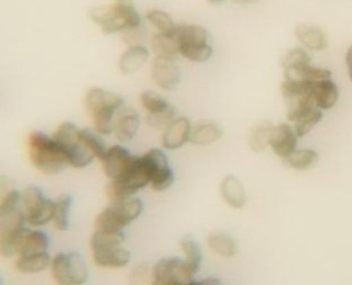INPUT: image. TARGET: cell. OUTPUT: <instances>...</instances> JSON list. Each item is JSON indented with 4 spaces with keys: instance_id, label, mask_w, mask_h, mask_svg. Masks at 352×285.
Listing matches in <instances>:
<instances>
[{
    "instance_id": "1",
    "label": "cell",
    "mask_w": 352,
    "mask_h": 285,
    "mask_svg": "<svg viewBox=\"0 0 352 285\" xmlns=\"http://www.w3.org/2000/svg\"><path fill=\"white\" fill-rule=\"evenodd\" d=\"M28 229L21 208V190L12 187L0 200V257H15Z\"/></svg>"
},
{
    "instance_id": "2",
    "label": "cell",
    "mask_w": 352,
    "mask_h": 285,
    "mask_svg": "<svg viewBox=\"0 0 352 285\" xmlns=\"http://www.w3.org/2000/svg\"><path fill=\"white\" fill-rule=\"evenodd\" d=\"M88 17L104 34H121L126 29L142 26V17L133 0H114L110 4L95 6L88 11Z\"/></svg>"
},
{
    "instance_id": "3",
    "label": "cell",
    "mask_w": 352,
    "mask_h": 285,
    "mask_svg": "<svg viewBox=\"0 0 352 285\" xmlns=\"http://www.w3.org/2000/svg\"><path fill=\"white\" fill-rule=\"evenodd\" d=\"M125 103V99L102 87H91L82 96V106L92 121V128L100 135H111L114 117L118 109Z\"/></svg>"
},
{
    "instance_id": "4",
    "label": "cell",
    "mask_w": 352,
    "mask_h": 285,
    "mask_svg": "<svg viewBox=\"0 0 352 285\" xmlns=\"http://www.w3.org/2000/svg\"><path fill=\"white\" fill-rule=\"evenodd\" d=\"M26 150L32 165L44 175H59L67 167L66 156L52 135L41 131L30 132L26 138Z\"/></svg>"
},
{
    "instance_id": "5",
    "label": "cell",
    "mask_w": 352,
    "mask_h": 285,
    "mask_svg": "<svg viewBox=\"0 0 352 285\" xmlns=\"http://www.w3.org/2000/svg\"><path fill=\"white\" fill-rule=\"evenodd\" d=\"M125 233L94 230L89 240L92 262L102 268H122L131 262V252L124 246Z\"/></svg>"
},
{
    "instance_id": "6",
    "label": "cell",
    "mask_w": 352,
    "mask_h": 285,
    "mask_svg": "<svg viewBox=\"0 0 352 285\" xmlns=\"http://www.w3.org/2000/svg\"><path fill=\"white\" fill-rule=\"evenodd\" d=\"M143 212V202L136 196L113 201L104 207L95 218V230L117 233L124 231V227L136 220Z\"/></svg>"
},
{
    "instance_id": "7",
    "label": "cell",
    "mask_w": 352,
    "mask_h": 285,
    "mask_svg": "<svg viewBox=\"0 0 352 285\" xmlns=\"http://www.w3.org/2000/svg\"><path fill=\"white\" fill-rule=\"evenodd\" d=\"M172 34L177 43L179 56L191 62H205L212 56L213 48L205 28L195 23H177Z\"/></svg>"
},
{
    "instance_id": "8",
    "label": "cell",
    "mask_w": 352,
    "mask_h": 285,
    "mask_svg": "<svg viewBox=\"0 0 352 285\" xmlns=\"http://www.w3.org/2000/svg\"><path fill=\"white\" fill-rule=\"evenodd\" d=\"M52 138L63 150L69 167L85 168L95 160V156L81 139V128L74 123H60L52 132Z\"/></svg>"
},
{
    "instance_id": "9",
    "label": "cell",
    "mask_w": 352,
    "mask_h": 285,
    "mask_svg": "<svg viewBox=\"0 0 352 285\" xmlns=\"http://www.w3.org/2000/svg\"><path fill=\"white\" fill-rule=\"evenodd\" d=\"M50 271L56 285H84L89 277L87 263L77 252H59L52 256Z\"/></svg>"
},
{
    "instance_id": "10",
    "label": "cell",
    "mask_w": 352,
    "mask_h": 285,
    "mask_svg": "<svg viewBox=\"0 0 352 285\" xmlns=\"http://www.w3.org/2000/svg\"><path fill=\"white\" fill-rule=\"evenodd\" d=\"M146 186H150L148 175L140 156H135L129 168L120 178L109 180L106 186V196L110 202L120 201L136 196V193Z\"/></svg>"
},
{
    "instance_id": "11",
    "label": "cell",
    "mask_w": 352,
    "mask_h": 285,
    "mask_svg": "<svg viewBox=\"0 0 352 285\" xmlns=\"http://www.w3.org/2000/svg\"><path fill=\"white\" fill-rule=\"evenodd\" d=\"M21 208L29 227H41L51 223L52 200L36 186H28L21 190Z\"/></svg>"
},
{
    "instance_id": "12",
    "label": "cell",
    "mask_w": 352,
    "mask_h": 285,
    "mask_svg": "<svg viewBox=\"0 0 352 285\" xmlns=\"http://www.w3.org/2000/svg\"><path fill=\"white\" fill-rule=\"evenodd\" d=\"M140 158L148 175L150 187L155 191H165L173 184L175 173L164 149H150L144 151Z\"/></svg>"
},
{
    "instance_id": "13",
    "label": "cell",
    "mask_w": 352,
    "mask_h": 285,
    "mask_svg": "<svg viewBox=\"0 0 352 285\" xmlns=\"http://www.w3.org/2000/svg\"><path fill=\"white\" fill-rule=\"evenodd\" d=\"M194 277L184 259L164 257L153 266L151 285H187Z\"/></svg>"
},
{
    "instance_id": "14",
    "label": "cell",
    "mask_w": 352,
    "mask_h": 285,
    "mask_svg": "<svg viewBox=\"0 0 352 285\" xmlns=\"http://www.w3.org/2000/svg\"><path fill=\"white\" fill-rule=\"evenodd\" d=\"M150 76L153 83L164 91L175 89L182 81V72L175 59L153 56L150 61Z\"/></svg>"
},
{
    "instance_id": "15",
    "label": "cell",
    "mask_w": 352,
    "mask_h": 285,
    "mask_svg": "<svg viewBox=\"0 0 352 285\" xmlns=\"http://www.w3.org/2000/svg\"><path fill=\"white\" fill-rule=\"evenodd\" d=\"M139 128H140L139 112L133 106H131L125 102L116 113L111 135H114V138L121 145H124V143L131 142L136 136Z\"/></svg>"
},
{
    "instance_id": "16",
    "label": "cell",
    "mask_w": 352,
    "mask_h": 285,
    "mask_svg": "<svg viewBox=\"0 0 352 285\" xmlns=\"http://www.w3.org/2000/svg\"><path fill=\"white\" fill-rule=\"evenodd\" d=\"M135 156L131 154V151L121 143H117L107 147V151L104 157L100 160V162L107 179L114 180L129 168Z\"/></svg>"
},
{
    "instance_id": "17",
    "label": "cell",
    "mask_w": 352,
    "mask_h": 285,
    "mask_svg": "<svg viewBox=\"0 0 352 285\" xmlns=\"http://www.w3.org/2000/svg\"><path fill=\"white\" fill-rule=\"evenodd\" d=\"M191 121L184 116L175 117L165 129L161 131V145L165 150H179L190 142Z\"/></svg>"
},
{
    "instance_id": "18",
    "label": "cell",
    "mask_w": 352,
    "mask_h": 285,
    "mask_svg": "<svg viewBox=\"0 0 352 285\" xmlns=\"http://www.w3.org/2000/svg\"><path fill=\"white\" fill-rule=\"evenodd\" d=\"M151 61V51L144 44L126 45L120 54L117 67L121 74L129 76L140 72Z\"/></svg>"
},
{
    "instance_id": "19",
    "label": "cell",
    "mask_w": 352,
    "mask_h": 285,
    "mask_svg": "<svg viewBox=\"0 0 352 285\" xmlns=\"http://www.w3.org/2000/svg\"><path fill=\"white\" fill-rule=\"evenodd\" d=\"M296 143H297V135L293 127H290L289 124H279L274 127L270 147L275 154L285 158L296 149Z\"/></svg>"
},
{
    "instance_id": "20",
    "label": "cell",
    "mask_w": 352,
    "mask_h": 285,
    "mask_svg": "<svg viewBox=\"0 0 352 285\" xmlns=\"http://www.w3.org/2000/svg\"><path fill=\"white\" fill-rule=\"evenodd\" d=\"M223 135L221 127L214 121H198L192 124L191 134H190V142L194 146H209L220 140Z\"/></svg>"
},
{
    "instance_id": "21",
    "label": "cell",
    "mask_w": 352,
    "mask_h": 285,
    "mask_svg": "<svg viewBox=\"0 0 352 285\" xmlns=\"http://www.w3.org/2000/svg\"><path fill=\"white\" fill-rule=\"evenodd\" d=\"M48 248H50L48 235L38 227H29L21 240L15 257L48 252Z\"/></svg>"
},
{
    "instance_id": "22",
    "label": "cell",
    "mask_w": 352,
    "mask_h": 285,
    "mask_svg": "<svg viewBox=\"0 0 352 285\" xmlns=\"http://www.w3.org/2000/svg\"><path fill=\"white\" fill-rule=\"evenodd\" d=\"M220 196L231 208L239 209L246 202V194L242 183L232 175H227L220 183Z\"/></svg>"
},
{
    "instance_id": "23",
    "label": "cell",
    "mask_w": 352,
    "mask_h": 285,
    "mask_svg": "<svg viewBox=\"0 0 352 285\" xmlns=\"http://www.w3.org/2000/svg\"><path fill=\"white\" fill-rule=\"evenodd\" d=\"M52 256L50 252L14 257V268L22 274H37L50 268Z\"/></svg>"
},
{
    "instance_id": "24",
    "label": "cell",
    "mask_w": 352,
    "mask_h": 285,
    "mask_svg": "<svg viewBox=\"0 0 352 285\" xmlns=\"http://www.w3.org/2000/svg\"><path fill=\"white\" fill-rule=\"evenodd\" d=\"M150 51L153 56L164 59H177V43L172 33H154L150 39Z\"/></svg>"
},
{
    "instance_id": "25",
    "label": "cell",
    "mask_w": 352,
    "mask_h": 285,
    "mask_svg": "<svg viewBox=\"0 0 352 285\" xmlns=\"http://www.w3.org/2000/svg\"><path fill=\"white\" fill-rule=\"evenodd\" d=\"M312 96L319 109H331L338 99V88L330 80H322L318 83H311Z\"/></svg>"
},
{
    "instance_id": "26",
    "label": "cell",
    "mask_w": 352,
    "mask_h": 285,
    "mask_svg": "<svg viewBox=\"0 0 352 285\" xmlns=\"http://www.w3.org/2000/svg\"><path fill=\"white\" fill-rule=\"evenodd\" d=\"M206 244L214 253L224 256V257H232L238 252L235 240L226 231L216 230V231L209 233V235L206 238Z\"/></svg>"
},
{
    "instance_id": "27",
    "label": "cell",
    "mask_w": 352,
    "mask_h": 285,
    "mask_svg": "<svg viewBox=\"0 0 352 285\" xmlns=\"http://www.w3.org/2000/svg\"><path fill=\"white\" fill-rule=\"evenodd\" d=\"M72 208V197L69 194H60L52 200V219L51 223L59 231H65L69 227Z\"/></svg>"
},
{
    "instance_id": "28",
    "label": "cell",
    "mask_w": 352,
    "mask_h": 285,
    "mask_svg": "<svg viewBox=\"0 0 352 285\" xmlns=\"http://www.w3.org/2000/svg\"><path fill=\"white\" fill-rule=\"evenodd\" d=\"M296 36L304 47L314 51L323 50L327 44L324 33L312 25H298L296 28Z\"/></svg>"
},
{
    "instance_id": "29",
    "label": "cell",
    "mask_w": 352,
    "mask_h": 285,
    "mask_svg": "<svg viewBox=\"0 0 352 285\" xmlns=\"http://www.w3.org/2000/svg\"><path fill=\"white\" fill-rule=\"evenodd\" d=\"M179 246L184 255V262L187 263L190 270L197 274L202 263V251L198 241L191 234H186L182 237Z\"/></svg>"
},
{
    "instance_id": "30",
    "label": "cell",
    "mask_w": 352,
    "mask_h": 285,
    "mask_svg": "<svg viewBox=\"0 0 352 285\" xmlns=\"http://www.w3.org/2000/svg\"><path fill=\"white\" fill-rule=\"evenodd\" d=\"M286 102H287V118L290 121H294L300 116L312 110L314 107H318L312 96V91L290 96L286 99Z\"/></svg>"
},
{
    "instance_id": "31",
    "label": "cell",
    "mask_w": 352,
    "mask_h": 285,
    "mask_svg": "<svg viewBox=\"0 0 352 285\" xmlns=\"http://www.w3.org/2000/svg\"><path fill=\"white\" fill-rule=\"evenodd\" d=\"M144 21L155 30V33H172L176 28V22L164 10L150 8L144 14Z\"/></svg>"
},
{
    "instance_id": "32",
    "label": "cell",
    "mask_w": 352,
    "mask_h": 285,
    "mask_svg": "<svg viewBox=\"0 0 352 285\" xmlns=\"http://www.w3.org/2000/svg\"><path fill=\"white\" fill-rule=\"evenodd\" d=\"M319 154L311 149H298L293 150L289 156L285 157V162L298 171H307L316 165Z\"/></svg>"
},
{
    "instance_id": "33",
    "label": "cell",
    "mask_w": 352,
    "mask_h": 285,
    "mask_svg": "<svg viewBox=\"0 0 352 285\" xmlns=\"http://www.w3.org/2000/svg\"><path fill=\"white\" fill-rule=\"evenodd\" d=\"M272 131H274V125L268 121H263V123L256 124L252 128V131L249 134V138H248L250 149L254 150V151H261L265 147H268L270 142H271Z\"/></svg>"
},
{
    "instance_id": "34",
    "label": "cell",
    "mask_w": 352,
    "mask_h": 285,
    "mask_svg": "<svg viewBox=\"0 0 352 285\" xmlns=\"http://www.w3.org/2000/svg\"><path fill=\"white\" fill-rule=\"evenodd\" d=\"M139 102H140L142 109L144 110V114L160 113L172 106L162 94H160L158 91H154V89L143 91L139 96Z\"/></svg>"
},
{
    "instance_id": "35",
    "label": "cell",
    "mask_w": 352,
    "mask_h": 285,
    "mask_svg": "<svg viewBox=\"0 0 352 285\" xmlns=\"http://www.w3.org/2000/svg\"><path fill=\"white\" fill-rule=\"evenodd\" d=\"M81 139L87 145V147L92 151L96 160L100 161L104 157L109 146H106L103 135H100L94 128H81Z\"/></svg>"
},
{
    "instance_id": "36",
    "label": "cell",
    "mask_w": 352,
    "mask_h": 285,
    "mask_svg": "<svg viewBox=\"0 0 352 285\" xmlns=\"http://www.w3.org/2000/svg\"><path fill=\"white\" fill-rule=\"evenodd\" d=\"M320 120H322V112L319 107H314L312 110L307 112L305 114H302L297 120H294L293 129H294L297 138L304 136L307 132H309Z\"/></svg>"
},
{
    "instance_id": "37",
    "label": "cell",
    "mask_w": 352,
    "mask_h": 285,
    "mask_svg": "<svg viewBox=\"0 0 352 285\" xmlns=\"http://www.w3.org/2000/svg\"><path fill=\"white\" fill-rule=\"evenodd\" d=\"M177 117V112L175 109V106L168 107L164 112L160 113H151V114H144V123L157 131H162L165 129V127L175 118Z\"/></svg>"
},
{
    "instance_id": "38",
    "label": "cell",
    "mask_w": 352,
    "mask_h": 285,
    "mask_svg": "<svg viewBox=\"0 0 352 285\" xmlns=\"http://www.w3.org/2000/svg\"><path fill=\"white\" fill-rule=\"evenodd\" d=\"M153 267L148 263H139L129 275V285H151Z\"/></svg>"
},
{
    "instance_id": "39",
    "label": "cell",
    "mask_w": 352,
    "mask_h": 285,
    "mask_svg": "<svg viewBox=\"0 0 352 285\" xmlns=\"http://www.w3.org/2000/svg\"><path fill=\"white\" fill-rule=\"evenodd\" d=\"M308 63H309V56L302 48H293L282 58L283 69L300 67V66H304Z\"/></svg>"
},
{
    "instance_id": "40",
    "label": "cell",
    "mask_w": 352,
    "mask_h": 285,
    "mask_svg": "<svg viewBox=\"0 0 352 285\" xmlns=\"http://www.w3.org/2000/svg\"><path fill=\"white\" fill-rule=\"evenodd\" d=\"M122 40L126 43V45H138L144 44L146 40V30L143 29V25L133 29H126L121 33Z\"/></svg>"
},
{
    "instance_id": "41",
    "label": "cell",
    "mask_w": 352,
    "mask_h": 285,
    "mask_svg": "<svg viewBox=\"0 0 352 285\" xmlns=\"http://www.w3.org/2000/svg\"><path fill=\"white\" fill-rule=\"evenodd\" d=\"M12 189V183L11 180L4 176V175H0V200Z\"/></svg>"
},
{
    "instance_id": "42",
    "label": "cell",
    "mask_w": 352,
    "mask_h": 285,
    "mask_svg": "<svg viewBox=\"0 0 352 285\" xmlns=\"http://www.w3.org/2000/svg\"><path fill=\"white\" fill-rule=\"evenodd\" d=\"M187 285H223V284L216 278H205L201 281H191Z\"/></svg>"
},
{
    "instance_id": "43",
    "label": "cell",
    "mask_w": 352,
    "mask_h": 285,
    "mask_svg": "<svg viewBox=\"0 0 352 285\" xmlns=\"http://www.w3.org/2000/svg\"><path fill=\"white\" fill-rule=\"evenodd\" d=\"M346 66H348V74L352 81V45L346 51Z\"/></svg>"
},
{
    "instance_id": "44",
    "label": "cell",
    "mask_w": 352,
    "mask_h": 285,
    "mask_svg": "<svg viewBox=\"0 0 352 285\" xmlns=\"http://www.w3.org/2000/svg\"><path fill=\"white\" fill-rule=\"evenodd\" d=\"M232 1L238 4H250V3H254L256 0H232Z\"/></svg>"
},
{
    "instance_id": "45",
    "label": "cell",
    "mask_w": 352,
    "mask_h": 285,
    "mask_svg": "<svg viewBox=\"0 0 352 285\" xmlns=\"http://www.w3.org/2000/svg\"><path fill=\"white\" fill-rule=\"evenodd\" d=\"M209 4H220V3H223V1H226V0H206Z\"/></svg>"
},
{
    "instance_id": "46",
    "label": "cell",
    "mask_w": 352,
    "mask_h": 285,
    "mask_svg": "<svg viewBox=\"0 0 352 285\" xmlns=\"http://www.w3.org/2000/svg\"><path fill=\"white\" fill-rule=\"evenodd\" d=\"M0 285H3V282H1V281H0Z\"/></svg>"
},
{
    "instance_id": "47",
    "label": "cell",
    "mask_w": 352,
    "mask_h": 285,
    "mask_svg": "<svg viewBox=\"0 0 352 285\" xmlns=\"http://www.w3.org/2000/svg\"><path fill=\"white\" fill-rule=\"evenodd\" d=\"M0 281H1V277H0Z\"/></svg>"
}]
</instances>
